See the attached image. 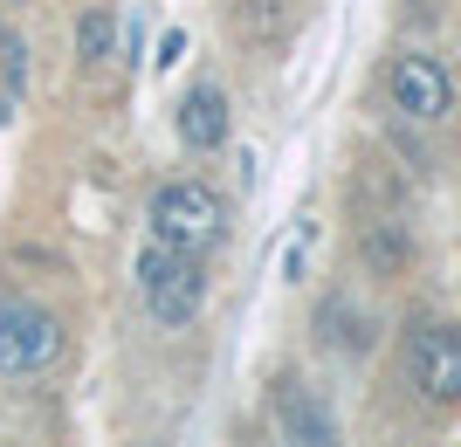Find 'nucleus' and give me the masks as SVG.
<instances>
[{
	"instance_id": "10",
	"label": "nucleus",
	"mask_w": 461,
	"mask_h": 447,
	"mask_svg": "<svg viewBox=\"0 0 461 447\" xmlns=\"http://www.w3.org/2000/svg\"><path fill=\"white\" fill-rule=\"evenodd\" d=\"M186 56V35H179V28H166V35H158V69H166V62H179Z\"/></svg>"
},
{
	"instance_id": "5",
	"label": "nucleus",
	"mask_w": 461,
	"mask_h": 447,
	"mask_svg": "<svg viewBox=\"0 0 461 447\" xmlns=\"http://www.w3.org/2000/svg\"><path fill=\"white\" fill-rule=\"evenodd\" d=\"M385 90H393V111H406L413 124H441L447 111H455V76H447L434 56H393V69H385Z\"/></svg>"
},
{
	"instance_id": "11",
	"label": "nucleus",
	"mask_w": 461,
	"mask_h": 447,
	"mask_svg": "<svg viewBox=\"0 0 461 447\" xmlns=\"http://www.w3.org/2000/svg\"><path fill=\"white\" fill-rule=\"evenodd\" d=\"M0 124H7V97H0Z\"/></svg>"
},
{
	"instance_id": "9",
	"label": "nucleus",
	"mask_w": 461,
	"mask_h": 447,
	"mask_svg": "<svg viewBox=\"0 0 461 447\" xmlns=\"http://www.w3.org/2000/svg\"><path fill=\"white\" fill-rule=\"evenodd\" d=\"M111 49H117V14H111V7H90V14L77 21V56L90 62V69H104Z\"/></svg>"
},
{
	"instance_id": "2",
	"label": "nucleus",
	"mask_w": 461,
	"mask_h": 447,
	"mask_svg": "<svg viewBox=\"0 0 461 447\" xmlns=\"http://www.w3.org/2000/svg\"><path fill=\"white\" fill-rule=\"evenodd\" d=\"M145 220H152V241L207 255L228 234V200L213 193V186H200V179H166L152 193V207H145Z\"/></svg>"
},
{
	"instance_id": "4",
	"label": "nucleus",
	"mask_w": 461,
	"mask_h": 447,
	"mask_svg": "<svg viewBox=\"0 0 461 447\" xmlns=\"http://www.w3.org/2000/svg\"><path fill=\"white\" fill-rule=\"evenodd\" d=\"M406 379L427 407H455L461 399V331L441 317H420L406 331Z\"/></svg>"
},
{
	"instance_id": "7",
	"label": "nucleus",
	"mask_w": 461,
	"mask_h": 447,
	"mask_svg": "<svg viewBox=\"0 0 461 447\" xmlns=\"http://www.w3.org/2000/svg\"><path fill=\"white\" fill-rule=\"evenodd\" d=\"M173 124H179V145H186V152H221V145H228V131H234L228 90H221V83H193L186 97H179Z\"/></svg>"
},
{
	"instance_id": "6",
	"label": "nucleus",
	"mask_w": 461,
	"mask_h": 447,
	"mask_svg": "<svg viewBox=\"0 0 461 447\" xmlns=\"http://www.w3.org/2000/svg\"><path fill=\"white\" fill-rule=\"evenodd\" d=\"M269 407H276V441H283V447H345V434H338V413H330L310 386L283 379Z\"/></svg>"
},
{
	"instance_id": "12",
	"label": "nucleus",
	"mask_w": 461,
	"mask_h": 447,
	"mask_svg": "<svg viewBox=\"0 0 461 447\" xmlns=\"http://www.w3.org/2000/svg\"><path fill=\"white\" fill-rule=\"evenodd\" d=\"M269 447H283V441H269Z\"/></svg>"
},
{
	"instance_id": "3",
	"label": "nucleus",
	"mask_w": 461,
	"mask_h": 447,
	"mask_svg": "<svg viewBox=\"0 0 461 447\" xmlns=\"http://www.w3.org/2000/svg\"><path fill=\"white\" fill-rule=\"evenodd\" d=\"M69 331L56 310H41L28 296H0V379H41L62 365Z\"/></svg>"
},
{
	"instance_id": "8",
	"label": "nucleus",
	"mask_w": 461,
	"mask_h": 447,
	"mask_svg": "<svg viewBox=\"0 0 461 447\" xmlns=\"http://www.w3.org/2000/svg\"><path fill=\"white\" fill-rule=\"evenodd\" d=\"M317 331H324V344H338V351H372V324H366V310H351L345 296H330L324 310H317Z\"/></svg>"
},
{
	"instance_id": "1",
	"label": "nucleus",
	"mask_w": 461,
	"mask_h": 447,
	"mask_svg": "<svg viewBox=\"0 0 461 447\" xmlns=\"http://www.w3.org/2000/svg\"><path fill=\"white\" fill-rule=\"evenodd\" d=\"M138 296H145V310H152L158 331H186L193 317H200V303H207V269H200V255L152 241V248L138 255Z\"/></svg>"
}]
</instances>
